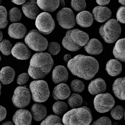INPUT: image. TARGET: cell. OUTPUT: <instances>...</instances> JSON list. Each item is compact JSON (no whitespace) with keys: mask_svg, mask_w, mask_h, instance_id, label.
Returning <instances> with one entry per match:
<instances>
[{"mask_svg":"<svg viewBox=\"0 0 125 125\" xmlns=\"http://www.w3.org/2000/svg\"><path fill=\"white\" fill-rule=\"evenodd\" d=\"M22 10L24 15L29 19L36 20L40 14V10L35 0H30L22 5Z\"/></svg>","mask_w":125,"mask_h":125,"instance_id":"14","label":"cell"},{"mask_svg":"<svg viewBox=\"0 0 125 125\" xmlns=\"http://www.w3.org/2000/svg\"><path fill=\"white\" fill-rule=\"evenodd\" d=\"M13 48V45L9 40L4 39L0 43V51L4 55L10 54Z\"/></svg>","mask_w":125,"mask_h":125,"instance_id":"32","label":"cell"},{"mask_svg":"<svg viewBox=\"0 0 125 125\" xmlns=\"http://www.w3.org/2000/svg\"><path fill=\"white\" fill-rule=\"evenodd\" d=\"M91 125H112V121L108 117L102 116L94 121Z\"/></svg>","mask_w":125,"mask_h":125,"instance_id":"38","label":"cell"},{"mask_svg":"<svg viewBox=\"0 0 125 125\" xmlns=\"http://www.w3.org/2000/svg\"><path fill=\"white\" fill-rule=\"evenodd\" d=\"M71 59V56L69 54H66L65 55L64 57H63V60L65 62H68Z\"/></svg>","mask_w":125,"mask_h":125,"instance_id":"44","label":"cell"},{"mask_svg":"<svg viewBox=\"0 0 125 125\" xmlns=\"http://www.w3.org/2000/svg\"><path fill=\"white\" fill-rule=\"evenodd\" d=\"M0 28L3 29L6 27L8 23V13L5 8L0 6Z\"/></svg>","mask_w":125,"mask_h":125,"instance_id":"34","label":"cell"},{"mask_svg":"<svg viewBox=\"0 0 125 125\" xmlns=\"http://www.w3.org/2000/svg\"><path fill=\"white\" fill-rule=\"evenodd\" d=\"M113 52L116 60L125 62V38L121 39L117 42Z\"/></svg>","mask_w":125,"mask_h":125,"instance_id":"25","label":"cell"},{"mask_svg":"<svg viewBox=\"0 0 125 125\" xmlns=\"http://www.w3.org/2000/svg\"><path fill=\"white\" fill-rule=\"evenodd\" d=\"M12 55L20 60H27L31 55L32 52L30 49L21 42L17 43L13 47L11 51Z\"/></svg>","mask_w":125,"mask_h":125,"instance_id":"13","label":"cell"},{"mask_svg":"<svg viewBox=\"0 0 125 125\" xmlns=\"http://www.w3.org/2000/svg\"><path fill=\"white\" fill-rule=\"evenodd\" d=\"M76 20L77 24L80 27L87 28L92 25L94 19L93 15L90 12L87 11H83L77 15Z\"/></svg>","mask_w":125,"mask_h":125,"instance_id":"22","label":"cell"},{"mask_svg":"<svg viewBox=\"0 0 125 125\" xmlns=\"http://www.w3.org/2000/svg\"><path fill=\"white\" fill-rule=\"evenodd\" d=\"M92 13L95 20L99 22H104L107 21L112 16V12L110 9L105 6L95 7Z\"/></svg>","mask_w":125,"mask_h":125,"instance_id":"18","label":"cell"},{"mask_svg":"<svg viewBox=\"0 0 125 125\" xmlns=\"http://www.w3.org/2000/svg\"><path fill=\"white\" fill-rule=\"evenodd\" d=\"M29 79V74L27 73H22L18 76L17 82L18 84L22 86L26 84Z\"/></svg>","mask_w":125,"mask_h":125,"instance_id":"40","label":"cell"},{"mask_svg":"<svg viewBox=\"0 0 125 125\" xmlns=\"http://www.w3.org/2000/svg\"><path fill=\"white\" fill-rule=\"evenodd\" d=\"M9 14V20L12 22L20 21L22 16L21 10L17 8H13L11 9Z\"/></svg>","mask_w":125,"mask_h":125,"instance_id":"33","label":"cell"},{"mask_svg":"<svg viewBox=\"0 0 125 125\" xmlns=\"http://www.w3.org/2000/svg\"><path fill=\"white\" fill-rule=\"evenodd\" d=\"M11 2L17 5H21L24 4L26 2V0H12Z\"/></svg>","mask_w":125,"mask_h":125,"instance_id":"43","label":"cell"},{"mask_svg":"<svg viewBox=\"0 0 125 125\" xmlns=\"http://www.w3.org/2000/svg\"><path fill=\"white\" fill-rule=\"evenodd\" d=\"M70 86L71 90L76 93H81L85 88L84 83L81 80L78 79L73 80L71 83Z\"/></svg>","mask_w":125,"mask_h":125,"instance_id":"35","label":"cell"},{"mask_svg":"<svg viewBox=\"0 0 125 125\" xmlns=\"http://www.w3.org/2000/svg\"><path fill=\"white\" fill-rule=\"evenodd\" d=\"M112 125H118V123L117 122H114L113 124Z\"/></svg>","mask_w":125,"mask_h":125,"instance_id":"49","label":"cell"},{"mask_svg":"<svg viewBox=\"0 0 125 125\" xmlns=\"http://www.w3.org/2000/svg\"><path fill=\"white\" fill-rule=\"evenodd\" d=\"M0 41L2 42L3 38V35L2 31H0Z\"/></svg>","mask_w":125,"mask_h":125,"instance_id":"47","label":"cell"},{"mask_svg":"<svg viewBox=\"0 0 125 125\" xmlns=\"http://www.w3.org/2000/svg\"><path fill=\"white\" fill-rule=\"evenodd\" d=\"M115 100L110 94L105 93L96 96L94 101V107L99 113H104L109 112L113 108L115 104Z\"/></svg>","mask_w":125,"mask_h":125,"instance_id":"8","label":"cell"},{"mask_svg":"<svg viewBox=\"0 0 125 125\" xmlns=\"http://www.w3.org/2000/svg\"><path fill=\"white\" fill-rule=\"evenodd\" d=\"M118 2L123 6H125V0H119Z\"/></svg>","mask_w":125,"mask_h":125,"instance_id":"48","label":"cell"},{"mask_svg":"<svg viewBox=\"0 0 125 125\" xmlns=\"http://www.w3.org/2000/svg\"><path fill=\"white\" fill-rule=\"evenodd\" d=\"M67 66L72 74L86 80L93 78L99 69L98 62L94 58L82 54L70 60Z\"/></svg>","mask_w":125,"mask_h":125,"instance_id":"1","label":"cell"},{"mask_svg":"<svg viewBox=\"0 0 125 125\" xmlns=\"http://www.w3.org/2000/svg\"><path fill=\"white\" fill-rule=\"evenodd\" d=\"M117 21L122 24H125V6L120 7L116 14Z\"/></svg>","mask_w":125,"mask_h":125,"instance_id":"39","label":"cell"},{"mask_svg":"<svg viewBox=\"0 0 125 125\" xmlns=\"http://www.w3.org/2000/svg\"><path fill=\"white\" fill-rule=\"evenodd\" d=\"M60 5L62 8H63L65 6V3L63 0H60Z\"/></svg>","mask_w":125,"mask_h":125,"instance_id":"46","label":"cell"},{"mask_svg":"<svg viewBox=\"0 0 125 125\" xmlns=\"http://www.w3.org/2000/svg\"><path fill=\"white\" fill-rule=\"evenodd\" d=\"M121 28L117 20L112 19L102 25L99 33L103 40L106 43H112L118 39L121 34Z\"/></svg>","mask_w":125,"mask_h":125,"instance_id":"5","label":"cell"},{"mask_svg":"<svg viewBox=\"0 0 125 125\" xmlns=\"http://www.w3.org/2000/svg\"><path fill=\"white\" fill-rule=\"evenodd\" d=\"M35 25L39 32L44 35L50 34L55 27L54 19L47 12H43L38 16Z\"/></svg>","mask_w":125,"mask_h":125,"instance_id":"10","label":"cell"},{"mask_svg":"<svg viewBox=\"0 0 125 125\" xmlns=\"http://www.w3.org/2000/svg\"><path fill=\"white\" fill-rule=\"evenodd\" d=\"M0 121L2 122V121L5 118L7 115V111L5 107L2 106H0Z\"/></svg>","mask_w":125,"mask_h":125,"instance_id":"41","label":"cell"},{"mask_svg":"<svg viewBox=\"0 0 125 125\" xmlns=\"http://www.w3.org/2000/svg\"><path fill=\"white\" fill-rule=\"evenodd\" d=\"M124 109L122 106L117 105L114 107L111 110L112 117L115 120H121L124 115Z\"/></svg>","mask_w":125,"mask_h":125,"instance_id":"31","label":"cell"},{"mask_svg":"<svg viewBox=\"0 0 125 125\" xmlns=\"http://www.w3.org/2000/svg\"><path fill=\"white\" fill-rule=\"evenodd\" d=\"M56 19L59 25L64 29L73 28L76 24L73 12L71 9L63 8L56 14Z\"/></svg>","mask_w":125,"mask_h":125,"instance_id":"11","label":"cell"},{"mask_svg":"<svg viewBox=\"0 0 125 125\" xmlns=\"http://www.w3.org/2000/svg\"><path fill=\"white\" fill-rule=\"evenodd\" d=\"M40 125H64L59 116L51 115L47 116Z\"/></svg>","mask_w":125,"mask_h":125,"instance_id":"30","label":"cell"},{"mask_svg":"<svg viewBox=\"0 0 125 125\" xmlns=\"http://www.w3.org/2000/svg\"><path fill=\"white\" fill-rule=\"evenodd\" d=\"M71 90L68 85L65 83L59 84L54 88L52 96L56 101L66 99L70 96Z\"/></svg>","mask_w":125,"mask_h":125,"instance_id":"17","label":"cell"},{"mask_svg":"<svg viewBox=\"0 0 125 125\" xmlns=\"http://www.w3.org/2000/svg\"><path fill=\"white\" fill-rule=\"evenodd\" d=\"M25 42L29 48L39 52L46 50L49 44L47 39L36 30L28 32L25 36Z\"/></svg>","mask_w":125,"mask_h":125,"instance_id":"6","label":"cell"},{"mask_svg":"<svg viewBox=\"0 0 125 125\" xmlns=\"http://www.w3.org/2000/svg\"><path fill=\"white\" fill-rule=\"evenodd\" d=\"M15 76V72L10 66L3 67L0 72V80L3 85L10 84L13 81Z\"/></svg>","mask_w":125,"mask_h":125,"instance_id":"24","label":"cell"},{"mask_svg":"<svg viewBox=\"0 0 125 125\" xmlns=\"http://www.w3.org/2000/svg\"><path fill=\"white\" fill-rule=\"evenodd\" d=\"M32 116L27 110L21 109L16 111L13 117L15 125H31Z\"/></svg>","mask_w":125,"mask_h":125,"instance_id":"12","label":"cell"},{"mask_svg":"<svg viewBox=\"0 0 125 125\" xmlns=\"http://www.w3.org/2000/svg\"><path fill=\"white\" fill-rule=\"evenodd\" d=\"M88 34L78 29L69 30L63 39V46L69 51L76 52L85 46L89 41Z\"/></svg>","mask_w":125,"mask_h":125,"instance_id":"4","label":"cell"},{"mask_svg":"<svg viewBox=\"0 0 125 125\" xmlns=\"http://www.w3.org/2000/svg\"><path fill=\"white\" fill-rule=\"evenodd\" d=\"M112 90L115 95L120 100H125V77L118 78L113 84Z\"/></svg>","mask_w":125,"mask_h":125,"instance_id":"21","label":"cell"},{"mask_svg":"<svg viewBox=\"0 0 125 125\" xmlns=\"http://www.w3.org/2000/svg\"><path fill=\"white\" fill-rule=\"evenodd\" d=\"M92 121L91 111L85 106L68 111L62 119L64 125H90Z\"/></svg>","mask_w":125,"mask_h":125,"instance_id":"3","label":"cell"},{"mask_svg":"<svg viewBox=\"0 0 125 125\" xmlns=\"http://www.w3.org/2000/svg\"><path fill=\"white\" fill-rule=\"evenodd\" d=\"M106 85L105 81L101 78L92 80L88 86V91L94 95L103 93L106 90Z\"/></svg>","mask_w":125,"mask_h":125,"instance_id":"19","label":"cell"},{"mask_svg":"<svg viewBox=\"0 0 125 125\" xmlns=\"http://www.w3.org/2000/svg\"><path fill=\"white\" fill-rule=\"evenodd\" d=\"M2 125H14V124L11 121H7L6 122H4L2 124Z\"/></svg>","mask_w":125,"mask_h":125,"instance_id":"45","label":"cell"},{"mask_svg":"<svg viewBox=\"0 0 125 125\" xmlns=\"http://www.w3.org/2000/svg\"><path fill=\"white\" fill-rule=\"evenodd\" d=\"M8 33L11 38L15 39H21L26 36L27 28L21 23H13L9 27Z\"/></svg>","mask_w":125,"mask_h":125,"instance_id":"16","label":"cell"},{"mask_svg":"<svg viewBox=\"0 0 125 125\" xmlns=\"http://www.w3.org/2000/svg\"><path fill=\"white\" fill-rule=\"evenodd\" d=\"M96 2L97 3L101 6H106L108 5L110 2V0H96Z\"/></svg>","mask_w":125,"mask_h":125,"instance_id":"42","label":"cell"},{"mask_svg":"<svg viewBox=\"0 0 125 125\" xmlns=\"http://www.w3.org/2000/svg\"><path fill=\"white\" fill-rule=\"evenodd\" d=\"M106 70L110 76H116L122 72V65L117 60L111 59L107 63Z\"/></svg>","mask_w":125,"mask_h":125,"instance_id":"26","label":"cell"},{"mask_svg":"<svg viewBox=\"0 0 125 125\" xmlns=\"http://www.w3.org/2000/svg\"><path fill=\"white\" fill-rule=\"evenodd\" d=\"M36 2L41 10L47 12H54L60 6V0H37Z\"/></svg>","mask_w":125,"mask_h":125,"instance_id":"27","label":"cell"},{"mask_svg":"<svg viewBox=\"0 0 125 125\" xmlns=\"http://www.w3.org/2000/svg\"><path fill=\"white\" fill-rule=\"evenodd\" d=\"M52 110L54 113L58 116L64 115L68 112V106L66 102L58 101L53 104Z\"/></svg>","mask_w":125,"mask_h":125,"instance_id":"28","label":"cell"},{"mask_svg":"<svg viewBox=\"0 0 125 125\" xmlns=\"http://www.w3.org/2000/svg\"><path fill=\"white\" fill-rule=\"evenodd\" d=\"M67 102L71 108L76 109L82 105L83 103L82 97L78 94L73 93L69 97Z\"/></svg>","mask_w":125,"mask_h":125,"instance_id":"29","label":"cell"},{"mask_svg":"<svg viewBox=\"0 0 125 125\" xmlns=\"http://www.w3.org/2000/svg\"><path fill=\"white\" fill-rule=\"evenodd\" d=\"M31 111L33 120L38 122L43 120L47 115L46 107L40 103L34 104L31 107Z\"/></svg>","mask_w":125,"mask_h":125,"instance_id":"20","label":"cell"},{"mask_svg":"<svg viewBox=\"0 0 125 125\" xmlns=\"http://www.w3.org/2000/svg\"><path fill=\"white\" fill-rule=\"evenodd\" d=\"M85 51L88 54L97 55L101 54L103 51V46L101 42L95 39H92L88 41L84 47Z\"/></svg>","mask_w":125,"mask_h":125,"instance_id":"23","label":"cell"},{"mask_svg":"<svg viewBox=\"0 0 125 125\" xmlns=\"http://www.w3.org/2000/svg\"><path fill=\"white\" fill-rule=\"evenodd\" d=\"M68 72L67 69L63 66L58 65L53 69L52 79L55 84L64 83L68 81Z\"/></svg>","mask_w":125,"mask_h":125,"instance_id":"15","label":"cell"},{"mask_svg":"<svg viewBox=\"0 0 125 125\" xmlns=\"http://www.w3.org/2000/svg\"><path fill=\"white\" fill-rule=\"evenodd\" d=\"M71 4L72 8L77 12L83 10L86 8L85 0H72Z\"/></svg>","mask_w":125,"mask_h":125,"instance_id":"37","label":"cell"},{"mask_svg":"<svg viewBox=\"0 0 125 125\" xmlns=\"http://www.w3.org/2000/svg\"><path fill=\"white\" fill-rule=\"evenodd\" d=\"M47 50L50 55H56L60 51V45L57 42H51L48 44Z\"/></svg>","mask_w":125,"mask_h":125,"instance_id":"36","label":"cell"},{"mask_svg":"<svg viewBox=\"0 0 125 125\" xmlns=\"http://www.w3.org/2000/svg\"><path fill=\"white\" fill-rule=\"evenodd\" d=\"M124 115H125V112H124Z\"/></svg>","mask_w":125,"mask_h":125,"instance_id":"50","label":"cell"},{"mask_svg":"<svg viewBox=\"0 0 125 125\" xmlns=\"http://www.w3.org/2000/svg\"><path fill=\"white\" fill-rule=\"evenodd\" d=\"M32 99L34 102L42 103L49 98L50 91L47 83L43 80H35L30 84Z\"/></svg>","mask_w":125,"mask_h":125,"instance_id":"7","label":"cell"},{"mask_svg":"<svg viewBox=\"0 0 125 125\" xmlns=\"http://www.w3.org/2000/svg\"><path fill=\"white\" fill-rule=\"evenodd\" d=\"M53 65V59L49 53H36L31 60L28 74L34 79H42L50 72Z\"/></svg>","mask_w":125,"mask_h":125,"instance_id":"2","label":"cell"},{"mask_svg":"<svg viewBox=\"0 0 125 125\" xmlns=\"http://www.w3.org/2000/svg\"><path fill=\"white\" fill-rule=\"evenodd\" d=\"M26 86H19L14 90L12 101L14 106L17 108L23 109L30 103L31 94Z\"/></svg>","mask_w":125,"mask_h":125,"instance_id":"9","label":"cell"}]
</instances>
